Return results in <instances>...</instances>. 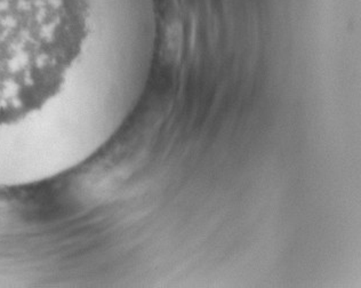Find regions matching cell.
Segmentation results:
<instances>
[{
	"instance_id": "cell-1",
	"label": "cell",
	"mask_w": 361,
	"mask_h": 288,
	"mask_svg": "<svg viewBox=\"0 0 361 288\" xmlns=\"http://www.w3.org/2000/svg\"><path fill=\"white\" fill-rule=\"evenodd\" d=\"M90 0H0V160L87 141L106 105Z\"/></svg>"
}]
</instances>
